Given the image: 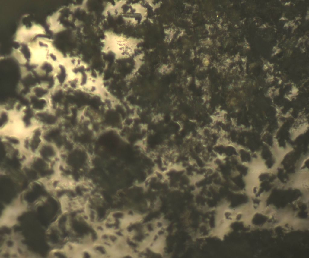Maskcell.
Returning a JSON list of instances; mask_svg holds the SVG:
<instances>
[{"mask_svg": "<svg viewBox=\"0 0 309 258\" xmlns=\"http://www.w3.org/2000/svg\"><path fill=\"white\" fill-rule=\"evenodd\" d=\"M43 129L38 126L34 127L22 139L20 148L29 156L37 155L44 142Z\"/></svg>", "mask_w": 309, "mask_h": 258, "instance_id": "6da1fadb", "label": "cell"}, {"mask_svg": "<svg viewBox=\"0 0 309 258\" xmlns=\"http://www.w3.org/2000/svg\"><path fill=\"white\" fill-rule=\"evenodd\" d=\"M35 120L36 125L43 130L57 126L60 122L59 117L51 109L35 113Z\"/></svg>", "mask_w": 309, "mask_h": 258, "instance_id": "7a4b0ae2", "label": "cell"}, {"mask_svg": "<svg viewBox=\"0 0 309 258\" xmlns=\"http://www.w3.org/2000/svg\"><path fill=\"white\" fill-rule=\"evenodd\" d=\"M37 155L52 165L61 161L58 149L53 144L48 142L44 141Z\"/></svg>", "mask_w": 309, "mask_h": 258, "instance_id": "3957f363", "label": "cell"}, {"mask_svg": "<svg viewBox=\"0 0 309 258\" xmlns=\"http://www.w3.org/2000/svg\"><path fill=\"white\" fill-rule=\"evenodd\" d=\"M28 98L30 109L35 113L51 109L49 98H39L30 93Z\"/></svg>", "mask_w": 309, "mask_h": 258, "instance_id": "277c9868", "label": "cell"}, {"mask_svg": "<svg viewBox=\"0 0 309 258\" xmlns=\"http://www.w3.org/2000/svg\"><path fill=\"white\" fill-rule=\"evenodd\" d=\"M11 111L3 108L1 109L0 115V129L3 131L8 128L12 123L14 118Z\"/></svg>", "mask_w": 309, "mask_h": 258, "instance_id": "5b68a950", "label": "cell"}]
</instances>
